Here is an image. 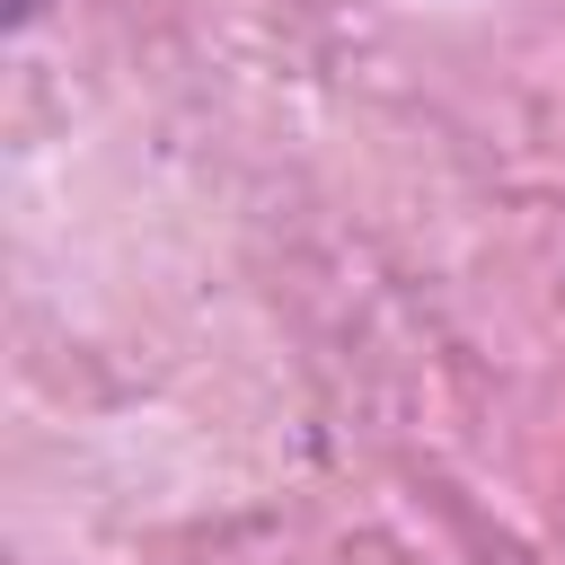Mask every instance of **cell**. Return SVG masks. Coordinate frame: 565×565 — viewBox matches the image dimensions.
Listing matches in <instances>:
<instances>
[{
  "instance_id": "obj_1",
  "label": "cell",
  "mask_w": 565,
  "mask_h": 565,
  "mask_svg": "<svg viewBox=\"0 0 565 565\" xmlns=\"http://www.w3.org/2000/svg\"><path fill=\"white\" fill-rule=\"evenodd\" d=\"M26 18H35V0H9V26H26Z\"/></svg>"
}]
</instances>
